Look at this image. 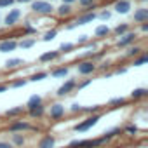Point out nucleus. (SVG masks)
Segmentation results:
<instances>
[{
	"instance_id": "obj_25",
	"label": "nucleus",
	"mask_w": 148,
	"mask_h": 148,
	"mask_svg": "<svg viewBox=\"0 0 148 148\" xmlns=\"http://www.w3.org/2000/svg\"><path fill=\"white\" fill-rule=\"evenodd\" d=\"M37 44V38H23L21 42H18V47H21V49H30V47H33Z\"/></svg>"
},
{
	"instance_id": "obj_31",
	"label": "nucleus",
	"mask_w": 148,
	"mask_h": 148,
	"mask_svg": "<svg viewBox=\"0 0 148 148\" xmlns=\"http://www.w3.org/2000/svg\"><path fill=\"white\" fill-rule=\"evenodd\" d=\"M56 37H58V30H56V28H52V30H49V32H45V33H44L42 40H44V42H51V40H54Z\"/></svg>"
},
{
	"instance_id": "obj_38",
	"label": "nucleus",
	"mask_w": 148,
	"mask_h": 148,
	"mask_svg": "<svg viewBox=\"0 0 148 148\" xmlns=\"http://www.w3.org/2000/svg\"><path fill=\"white\" fill-rule=\"evenodd\" d=\"M98 18H99L101 21H108V19L112 18V11H108V9H106V11H101V12L98 14Z\"/></svg>"
},
{
	"instance_id": "obj_24",
	"label": "nucleus",
	"mask_w": 148,
	"mask_h": 148,
	"mask_svg": "<svg viewBox=\"0 0 148 148\" xmlns=\"http://www.w3.org/2000/svg\"><path fill=\"white\" fill-rule=\"evenodd\" d=\"M11 143H12L14 146H23V145L26 143V138H25L23 132H12V139H11Z\"/></svg>"
},
{
	"instance_id": "obj_53",
	"label": "nucleus",
	"mask_w": 148,
	"mask_h": 148,
	"mask_svg": "<svg viewBox=\"0 0 148 148\" xmlns=\"http://www.w3.org/2000/svg\"><path fill=\"white\" fill-rule=\"evenodd\" d=\"M47 2H54V0H47Z\"/></svg>"
},
{
	"instance_id": "obj_43",
	"label": "nucleus",
	"mask_w": 148,
	"mask_h": 148,
	"mask_svg": "<svg viewBox=\"0 0 148 148\" xmlns=\"http://www.w3.org/2000/svg\"><path fill=\"white\" fill-rule=\"evenodd\" d=\"M0 148H14V145L11 141H0Z\"/></svg>"
},
{
	"instance_id": "obj_6",
	"label": "nucleus",
	"mask_w": 148,
	"mask_h": 148,
	"mask_svg": "<svg viewBox=\"0 0 148 148\" xmlns=\"http://www.w3.org/2000/svg\"><path fill=\"white\" fill-rule=\"evenodd\" d=\"M30 127L32 125L26 120H16V122H12V124L7 125V131L9 132H25V131H30Z\"/></svg>"
},
{
	"instance_id": "obj_10",
	"label": "nucleus",
	"mask_w": 148,
	"mask_h": 148,
	"mask_svg": "<svg viewBox=\"0 0 148 148\" xmlns=\"http://www.w3.org/2000/svg\"><path fill=\"white\" fill-rule=\"evenodd\" d=\"M49 117H51V119H54V120H58V119L64 117V106H63L61 103H54V105H51Z\"/></svg>"
},
{
	"instance_id": "obj_11",
	"label": "nucleus",
	"mask_w": 148,
	"mask_h": 148,
	"mask_svg": "<svg viewBox=\"0 0 148 148\" xmlns=\"http://www.w3.org/2000/svg\"><path fill=\"white\" fill-rule=\"evenodd\" d=\"M16 49H18V40H14V38L0 42V52H12Z\"/></svg>"
},
{
	"instance_id": "obj_3",
	"label": "nucleus",
	"mask_w": 148,
	"mask_h": 148,
	"mask_svg": "<svg viewBox=\"0 0 148 148\" xmlns=\"http://www.w3.org/2000/svg\"><path fill=\"white\" fill-rule=\"evenodd\" d=\"M96 66L98 63L92 61V59H84L77 64V71H79V75H92V73L96 71Z\"/></svg>"
},
{
	"instance_id": "obj_42",
	"label": "nucleus",
	"mask_w": 148,
	"mask_h": 148,
	"mask_svg": "<svg viewBox=\"0 0 148 148\" xmlns=\"http://www.w3.org/2000/svg\"><path fill=\"white\" fill-rule=\"evenodd\" d=\"M110 66H112V64H110V63L106 61V63H101L99 66H96V70H99V71H105V70H108Z\"/></svg>"
},
{
	"instance_id": "obj_5",
	"label": "nucleus",
	"mask_w": 148,
	"mask_h": 148,
	"mask_svg": "<svg viewBox=\"0 0 148 148\" xmlns=\"http://www.w3.org/2000/svg\"><path fill=\"white\" fill-rule=\"evenodd\" d=\"M19 18H21V11H19V9H11V11L7 12V16H5L2 21H4L5 26H14V25L19 21Z\"/></svg>"
},
{
	"instance_id": "obj_26",
	"label": "nucleus",
	"mask_w": 148,
	"mask_h": 148,
	"mask_svg": "<svg viewBox=\"0 0 148 148\" xmlns=\"http://www.w3.org/2000/svg\"><path fill=\"white\" fill-rule=\"evenodd\" d=\"M146 61H148V56L145 54V51H143V52H141L139 56L132 58V64H134V66H143V64H145Z\"/></svg>"
},
{
	"instance_id": "obj_39",
	"label": "nucleus",
	"mask_w": 148,
	"mask_h": 148,
	"mask_svg": "<svg viewBox=\"0 0 148 148\" xmlns=\"http://www.w3.org/2000/svg\"><path fill=\"white\" fill-rule=\"evenodd\" d=\"M82 108H84L82 105H79V103H73V105L70 106V112H71V113H82Z\"/></svg>"
},
{
	"instance_id": "obj_22",
	"label": "nucleus",
	"mask_w": 148,
	"mask_h": 148,
	"mask_svg": "<svg viewBox=\"0 0 148 148\" xmlns=\"http://www.w3.org/2000/svg\"><path fill=\"white\" fill-rule=\"evenodd\" d=\"M68 66H59V68H54V70H51V77H54V79H63V77H66L68 75Z\"/></svg>"
},
{
	"instance_id": "obj_19",
	"label": "nucleus",
	"mask_w": 148,
	"mask_h": 148,
	"mask_svg": "<svg viewBox=\"0 0 148 148\" xmlns=\"http://www.w3.org/2000/svg\"><path fill=\"white\" fill-rule=\"evenodd\" d=\"M26 112V108L25 106H14V108H9V110H5V117H9V119H14V117H19V115H23Z\"/></svg>"
},
{
	"instance_id": "obj_23",
	"label": "nucleus",
	"mask_w": 148,
	"mask_h": 148,
	"mask_svg": "<svg viewBox=\"0 0 148 148\" xmlns=\"http://www.w3.org/2000/svg\"><path fill=\"white\" fill-rule=\"evenodd\" d=\"M141 52H143V47H139V45H129L124 56H125V58H136V56H139Z\"/></svg>"
},
{
	"instance_id": "obj_47",
	"label": "nucleus",
	"mask_w": 148,
	"mask_h": 148,
	"mask_svg": "<svg viewBox=\"0 0 148 148\" xmlns=\"http://www.w3.org/2000/svg\"><path fill=\"white\" fill-rule=\"evenodd\" d=\"M7 89H9V86H7V84H0V94H2V92H5Z\"/></svg>"
},
{
	"instance_id": "obj_27",
	"label": "nucleus",
	"mask_w": 148,
	"mask_h": 148,
	"mask_svg": "<svg viewBox=\"0 0 148 148\" xmlns=\"http://www.w3.org/2000/svg\"><path fill=\"white\" fill-rule=\"evenodd\" d=\"M120 134V127H113V129H110V131H106V132H103V138L106 139V143L110 141V139H113L115 136H119Z\"/></svg>"
},
{
	"instance_id": "obj_36",
	"label": "nucleus",
	"mask_w": 148,
	"mask_h": 148,
	"mask_svg": "<svg viewBox=\"0 0 148 148\" xmlns=\"http://www.w3.org/2000/svg\"><path fill=\"white\" fill-rule=\"evenodd\" d=\"M91 84H92V79H84V80H80V82H77V84H75V89H79V91H80V89H86V87H87V86H91Z\"/></svg>"
},
{
	"instance_id": "obj_40",
	"label": "nucleus",
	"mask_w": 148,
	"mask_h": 148,
	"mask_svg": "<svg viewBox=\"0 0 148 148\" xmlns=\"http://www.w3.org/2000/svg\"><path fill=\"white\" fill-rule=\"evenodd\" d=\"M14 5V0H0V9L4 7H12Z\"/></svg>"
},
{
	"instance_id": "obj_13",
	"label": "nucleus",
	"mask_w": 148,
	"mask_h": 148,
	"mask_svg": "<svg viewBox=\"0 0 148 148\" xmlns=\"http://www.w3.org/2000/svg\"><path fill=\"white\" fill-rule=\"evenodd\" d=\"M59 56H61V52H59V51H49V52H44V54H40L38 61H40V63H49V61H54V59H58Z\"/></svg>"
},
{
	"instance_id": "obj_4",
	"label": "nucleus",
	"mask_w": 148,
	"mask_h": 148,
	"mask_svg": "<svg viewBox=\"0 0 148 148\" xmlns=\"http://www.w3.org/2000/svg\"><path fill=\"white\" fill-rule=\"evenodd\" d=\"M136 38H138V33L129 30L127 33L120 35V38L117 40V47H119V49H125V47H129V45H134Z\"/></svg>"
},
{
	"instance_id": "obj_41",
	"label": "nucleus",
	"mask_w": 148,
	"mask_h": 148,
	"mask_svg": "<svg viewBox=\"0 0 148 148\" xmlns=\"http://www.w3.org/2000/svg\"><path fill=\"white\" fill-rule=\"evenodd\" d=\"M124 73H127V66H119L113 70V75H124Z\"/></svg>"
},
{
	"instance_id": "obj_15",
	"label": "nucleus",
	"mask_w": 148,
	"mask_h": 148,
	"mask_svg": "<svg viewBox=\"0 0 148 148\" xmlns=\"http://www.w3.org/2000/svg\"><path fill=\"white\" fill-rule=\"evenodd\" d=\"M134 21H136V23H145V21H148V9H146V7H139L138 11H134Z\"/></svg>"
},
{
	"instance_id": "obj_48",
	"label": "nucleus",
	"mask_w": 148,
	"mask_h": 148,
	"mask_svg": "<svg viewBox=\"0 0 148 148\" xmlns=\"http://www.w3.org/2000/svg\"><path fill=\"white\" fill-rule=\"evenodd\" d=\"M77 26H79V25H77L75 21H73L71 25H68V26H66V30H73V28H77Z\"/></svg>"
},
{
	"instance_id": "obj_52",
	"label": "nucleus",
	"mask_w": 148,
	"mask_h": 148,
	"mask_svg": "<svg viewBox=\"0 0 148 148\" xmlns=\"http://www.w3.org/2000/svg\"><path fill=\"white\" fill-rule=\"evenodd\" d=\"M0 25H2V16H0Z\"/></svg>"
},
{
	"instance_id": "obj_30",
	"label": "nucleus",
	"mask_w": 148,
	"mask_h": 148,
	"mask_svg": "<svg viewBox=\"0 0 148 148\" xmlns=\"http://www.w3.org/2000/svg\"><path fill=\"white\" fill-rule=\"evenodd\" d=\"M73 47H75V44H71V42H63L61 45H59V52L61 54H66V52H71L73 51Z\"/></svg>"
},
{
	"instance_id": "obj_35",
	"label": "nucleus",
	"mask_w": 148,
	"mask_h": 148,
	"mask_svg": "<svg viewBox=\"0 0 148 148\" xmlns=\"http://www.w3.org/2000/svg\"><path fill=\"white\" fill-rule=\"evenodd\" d=\"M23 32H25L26 35H37V28H33V26L30 25V21H26V23L23 25Z\"/></svg>"
},
{
	"instance_id": "obj_16",
	"label": "nucleus",
	"mask_w": 148,
	"mask_h": 148,
	"mask_svg": "<svg viewBox=\"0 0 148 148\" xmlns=\"http://www.w3.org/2000/svg\"><path fill=\"white\" fill-rule=\"evenodd\" d=\"M54 11H56V14H58L59 18H66V16H70V14L73 12V9H71V4H63V5L56 7Z\"/></svg>"
},
{
	"instance_id": "obj_12",
	"label": "nucleus",
	"mask_w": 148,
	"mask_h": 148,
	"mask_svg": "<svg viewBox=\"0 0 148 148\" xmlns=\"http://www.w3.org/2000/svg\"><path fill=\"white\" fill-rule=\"evenodd\" d=\"M54 145H56V138L51 136V134H47V136H44V138L38 141L37 148H54Z\"/></svg>"
},
{
	"instance_id": "obj_20",
	"label": "nucleus",
	"mask_w": 148,
	"mask_h": 148,
	"mask_svg": "<svg viewBox=\"0 0 148 148\" xmlns=\"http://www.w3.org/2000/svg\"><path fill=\"white\" fill-rule=\"evenodd\" d=\"M148 96V89L146 87H136L132 92H131V99H134V101H138V99H141V98H146Z\"/></svg>"
},
{
	"instance_id": "obj_18",
	"label": "nucleus",
	"mask_w": 148,
	"mask_h": 148,
	"mask_svg": "<svg viewBox=\"0 0 148 148\" xmlns=\"http://www.w3.org/2000/svg\"><path fill=\"white\" fill-rule=\"evenodd\" d=\"M110 28H108V25H99V26H96V30H94V37L96 38H105V37H108L110 35Z\"/></svg>"
},
{
	"instance_id": "obj_29",
	"label": "nucleus",
	"mask_w": 148,
	"mask_h": 148,
	"mask_svg": "<svg viewBox=\"0 0 148 148\" xmlns=\"http://www.w3.org/2000/svg\"><path fill=\"white\" fill-rule=\"evenodd\" d=\"M47 75H49L47 71H37V73H33V75L30 77V80H28V82H40V80L47 79Z\"/></svg>"
},
{
	"instance_id": "obj_21",
	"label": "nucleus",
	"mask_w": 148,
	"mask_h": 148,
	"mask_svg": "<svg viewBox=\"0 0 148 148\" xmlns=\"http://www.w3.org/2000/svg\"><path fill=\"white\" fill-rule=\"evenodd\" d=\"M44 99H42V96L40 94H33V96H30V99L26 101V105H25V108L26 110H32V108H35L37 105H40Z\"/></svg>"
},
{
	"instance_id": "obj_32",
	"label": "nucleus",
	"mask_w": 148,
	"mask_h": 148,
	"mask_svg": "<svg viewBox=\"0 0 148 148\" xmlns=\"http://www.w3.org/2000/svg\"><path fill=\"white\" fill-rule=\"evenodd\" d=\"M82 112H84V113H87V115H94V113H99V112H101V106H99V105L84 106V108H82Z\"/></svg>"
},
{
	"instance_id": "obj_2",
	"label": "nucleus",
	"mask_w": 148,
	"mask_h": 148,
	"mask_svg": "<svg viewBox=\"0 0 148 148\" xmlns=\"http://www.w3.org/2000/svg\"><path fill=\"white\" fill-rule=\"evenodd\" d=\"M99 119H101V113L89 115L86 120H82V122H79V124L73 125V131H75V132H86V131H89L91 127H94V125L99 122Z\"/></svg>"
},
{
	"instance_id": "obj_14",
	"label": "nucleus",
	"mask_w": 148,
	"mask_h": 148,
	"mask_svg": "<svg viewBox=\"0 0 148 148\" xmlns=\"http://www.w3.org/2000/svg\"><path fill=\"white\" fill-rule=\"evenodd\" d=\"M26 112H28V115H30L32 119H40V117L45 115V106H44V103H40V105H37L35 108L26 110Z\"/></svg>"
},
{
	"instance_id": "obj_54",
	"label": "nucleus",
	"mask_w": 148,
	"mask_h": 148,
	"mask_svg": "<svg viewBox=\"0 0 148 148\" xmlns=\"http://www.w3.org/2000/svg\"><path fill=\"white\" fill-rule=\"evenodd\" d=\"M143 2H146V0H143Z\"/></svg>"
},
{
	"instance_id": "obj_7",
	"label": "nucleus",
	"mask_w": 148,
	"mask_h": 148,
	"mask_svg": "<svg viewBox=\"0 0 148 148\" xmlns=\"http://www.w3.org/2000/svg\"><path fill=\"white\" fill-rule=\"evenodd\" d=\"M75 84H77V80H73V79H68L59 89H58V92H56V96L58 98H64L66 94H70L73 89H75Z\"/></svg>"
},
{
	"instance_id": "obj_50",
	"label": "nucleus",
	"mask_w": 148,
	"mask_h": 148,
	"mask_svg": "<svg viewBox=\"0 0 148 148\" xmlns=\"http://www.w3.org/2000/svg\"><path fill=\"white\" fill-rule=\"evenodd\" d=\"M110 77H113V71H108V73H105V79H110Z\"/></svg>"
},
{
	"instance_id": "obj_28",
	"label": "nucleus",
	"mask_w": 148,
	"mask_h": 148,
	"mask_svg": "<svg viewBox=\"0 0 148 148\" xmlns=\"http://www.w3.org/2000/svg\"><path fill=\"white\" fill-rule=\"evenodd\" d=\"M127 32H129V25H127V23L117 25V26L113 28V33H115L117 37H120V35H124V33H127Z\"/></svg>"
},
{
	"instance_id": "obj_55",
	"label": "nucleus",
	"mask_w": 148,
	"mask_h": 148,
	"mask_svg": "<svg viewBox=\"0 0 148 148\" xmlns=\"http://www.w3.org/2000/svg\"><path fill=\"white\" fill-rule=\"evenodd\" d=\"M68 148H70V146H68Z\"/></svg>"
},
{
	"instance_id": "obj_44",
	"label": "nucleus",
	"mask_w": 148,
	"mask_h": 148,
	"mask_svg": "<svg viewBox=\"0 0 148 148\" xmlns=\"http://www.w3.org/2000/svg\"><path fill=\"white\" fill-rule=\"evenodd\" d=\"M87 40H89V37H87V35H80V37H79V40H77V44H87Z\"/></svg>"
},
{
	"instance_id": "obj_51",
	"label": "nucleus",
	"mask_w": 148,
	"mask_h": 148,
	"mask_svg": "<svg viewBox=\"0 0 148 148\" xmlns=\"http://www.w3.org/2000/svg\"><path fill=\"white\" fill-rule=\"evenodd\" d=\"M75 0H63V4H73Z\"/></svg>"
},
{
	"instance_id": "obj_8",
	"label": "nucleus",
	"mask_w": 148,
	"mask_h": 148,
	"mask_svg": "<svg viewBox=\"0 0 148 148\" xmlns=\"http://www.w3.org/2000/svg\"><path fill=\"white\" fill-rule=\"evenodd\" d=\"M94 19H98V14L94 12V11H89V12H82L77 19H75V23L79 25V26H84V25H89V23H92Z\"/></svg>"
},
{
	"instance_id": "obj_17",
	"label": "nucleus",
	"mask_w": 148,
	"mask_h": 148,
	"mask_svg": "<svg viewBox=\"0 0 148 148\" xmlns=\"http://www.w3.org/2000/svg\"><path fill=\"white\" fill-rule=\"evenodd\" d=\"M21 64H25V59H21V58H9V59L4 63V66H5L7 70H14V68H19Z\"/></svg>"
},
{
	"instance_id": "obj_46",
	"label": "nucleus",
	"mask_w": 148,
	"mask_h": 148,
	"mask_svg": "<svg viewBox=\"0 0 148 148\" xmlns=\"http://www.w3.org/2000/svg\"><path fill=\"white\" fill-rule=\"evenodd\" d=\"M141 32H143V33H146V32H148V21L141 23Z\"/></svg>"
},
{
	"instance_id": "obj_37",
	"label": "nucleus",
	"mask_w": 148,
	"mask_h": 148,
	"mask_svg": "<svg viewBox=\"0 0 148 148\" xmlns=\"http://www.w3.org/2000/svg\"><path fill=\"white\" fill-rule=\"evenodd\" d=\"M124 131L127 132V134H131V136H134V134H138V125H134V124H129V125H125L124 127Z\"/></svg>"
},
{
	"instance_id": "obj_1",
	"label": "nucleus",
	"mask_w": 148,
	"mask_h": 148,
	"mask_svg": "<svg viewBox=\"0 0 148 148\" xmlns=\"http://www.w3.org/2000/svg\"><path fill=\"white\" fill-rule=\"evenodd\" d=\"M30 4H32V11L35 14H42V16H49L56 9L52 5V2H47V0H33V2H30Z\"/></svg>"
},
{
	"instance_id": "obj_34",
	"label": "nucleus",
	"mask_w": 148,
	"mask_h": 148,
	"mask_svg": "<svg viewBox=\"0 0 148 148\" xmlns=\"http://www.w3.org/2000/svg\"><path fill=\"white\" fill-rule=\"evenodd\" d=\"M26 84H28V80H26V79H19V80L11 82V84H9V87H11V89H19V87H25Z\"/></svg>"
},
{
	"instance_id": "obj_33",
	"label": "nucleus",
	"mask_w": 148,
	"mask_h": 148,
	"mask_svg": "<svg viewBox=\"0 0 148 148\" xmlns=\"http://www.w3.org/2000/svg\"><path fill=\"white\" fill-rule=\"evenodd\" d=\"M125 103H127V99L122 98V96H120V98H112V99L108 101L110 106H122V105H125Z\"/></svg>"
},
{
	"instance_id": "obj_9",
	"label": "nucleus",
	"mask_w": 148,
	"mask_h": 148,
	"mask_svg": "<svg viewBox=\"0 0 148 148\" xmlns=\"http://www.w3.org/2000/svg\"><path fill=\"white\" fill-rule=\"evenodd\" d=\"M131 7H132V2H131V0H117L115 5H113L115 12H119V14H127V12L131 11Z\"/></svg>"
},
{
	"instance_id": "obj_45",
	"label": "nucleus",
	"mask_w": 148,
	"mask_h": 148,
	"mask_svg": "<svg viewBox=\"0 0 148 148\" xmlns=\"http://www.w3.org/2000/svg\"><path fill=\"white\" fill-rule=\"evenodd\" d=\"M92 2H96V0H79V4H80L82 7H87V5L92 4Z\"/></svg>"
},
{
	"instance_id": "obj_49",
	"label": "nucleus",
	"mask_w": 148,
	"mask_h": 148,
	"mask_svg": "<svg viewBox=\"0 0 148 148\" xmlns=\"http://www.w3.org/2000/svg\"><path fill=\"white\" fill-rule=\"evenodd\" d=\"M14 2H19V4H30V2H33V0H14Z\"/></svg>"
}]
</instances>
